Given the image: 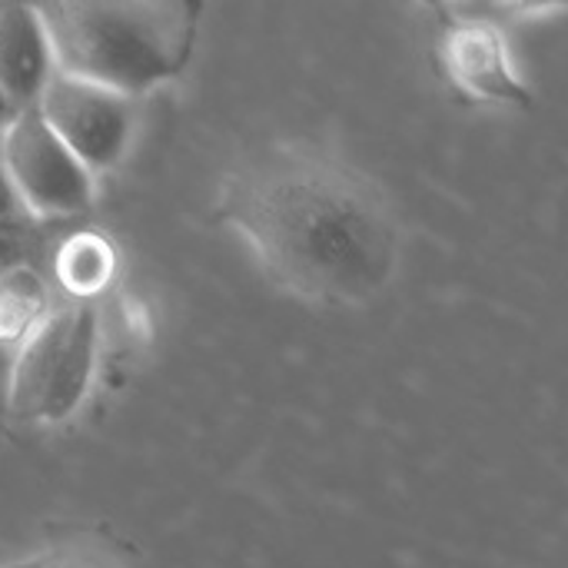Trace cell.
<instances>
[{"instance_id":"1","label":"cell","mask_w":568,"mask_h":568,"mask_svg":"<svg viewBox=\"0 0 568 568\" xmlns=\"http://www.w3.org/2000/svg\"><path fill=\"white\" fill-rule=\"evenodd\" d=\"M220 216L273 286L313 306H363L399 270V223L386 196L323 150H256L223 176Z\"/></svg>"},{"instance_id":"2","label":"cell","mask_w":568,"mask_h":568,"mask_svg":"<svg viewBox=\"0 0 568 568\" xmlns=\"http://www.w3.org/2000/svg\"><path fill=\"white\" fill-rule=\"evenodd\" d=\"M37 13L57 73L130 100L180 77L200 30V7L186 0H63Z\"/></svg>"},{"instance_id":"3","label":"cell","mask_w":568,"mask_h":568,"mask_svg":"<svg viewBox=\"0 0 568 568\" xmlns=\"http://www.w3.org/2000/svg\"><path fill=\"white\" fill-rule=\"evenodd\" d=\"M97 310L60 303L20 343L10 366L7 413L23 423H67L87 399L97 366Z\"/></svg>"},{"instance_id":"4","label":"cell","mask_w":568,"mask_h":568,"mask_svg":"<svg viewBox=\"0 0 568 568\" xmlns=\"http://www.w3.org/2000/svg\"><path fill=\"white\" fill-rule=\"evenodd\" d=\"M0 166L27 216L67 220L93 206V176L33 110H20L3 130Z\"/></svg>"},{"instance_id":"5","label":"cell","mask_w":568,"mask_h":568,"mask_svg":"<svg viewBox=\"0 0 568 568\" xmlns=\"http://www.w3.org/2000/svg\"><path fill=\"white\" fill-rule=\"evenodd\" d=\"M37 113L90 176L116 166L133 136L130 97L63 73L50 77L37 100Z\"/></svg>"},{"instance_id":"6","label":"cell","mask_w":568,"mask_h":568,"mask_svg":"<svg viewBox=\"0 0 568 568\" xmlns=\"http://www.w3.org/2000/svg\"><path fill=\"white\" fill-rule=\"evenodd\" d=\"M459 17L446 23L439 37V60L456 90L506 106H532L529 87L519 80L503 30L486 17Z\"/></svg>"},{"instance_id":"7","label":"cell","mask_w":568,"mask_h":568,"mask_svg":"<svg viewBox=\"0 0 568 568\" xmlns=\"http://www.w3.org/2000/svg\"><path fill=\"white\" fill-rule=\"evenodd\" d=\"M53 53L37 7H0V90L17 110H33L53 77Z\"/></svg>"},{"instance_id":"8","label":"cell","mask_w":568,"mask_h":568,"mask_svg":"<svg viewBox=\"0 0 568 568\" xmlns=\"http://www.w3.org/2000/svg\"><path fill=\"white\" fill-rule=\"evenodd\" d=\"M53 276L70 303H90L106 293L116 276V250L100 233H73L60 243L53 256Z\"/></svg>"},{"instance_id":"9","label":"cell","mask_w":568,"mask_h":568,"mask_svg":"<svg viewBox=\"0 0 568 568\" xmlns=\"http://www.w3.org/2000/svg\"><path fill=\"white\" fill-rule=\"evenodd\" d=\"M47 313H50L47 283L33 266L0 280V346L20 349V343L40 326Z\"/></svg>"},{"instance_id":"10","label":"cell","mask_w":568,"mask_h":568,"mask_svg":"<svg viewBox=\"0 0 568 568\" xmlns=\"http://www.w3.org/2000/svg\"><path fill=\"white\" fill-rule=\"evenodd\" d=\"M37 253V233L27 220V213L0 220V280L27 270Z\"/></svg>"},{"instance_id":"11","label":"cell","mask_w":568,"mask_h":568,"mask_svg":"<svg viewBox=\"0 0 568 568\" xmlns=\"http://www.w3.org/2000/svg\"><path fill=\"white\" fill-rule=\"evenodd\" d=\"M17 213H23V210H20L17 193H13V186H10V180H7V173H3V166H0V220L17 216Z\"/></svg>"},{"instance_id":"12","label":"cell","mask_w":568,"mask_h":568,"mask_svg":"<svg viewBox=\"0 0 568 568\" xmlns=\"http://www.w3.org/2000/svg\"><path fill=\"white\" fill-rule=\"evenodd\" d=\"M17 349L0 346V416L7 413V389H10V366H13Z\"/></svg>"},{"instance_id":"13","label":"cell","mask_w":568,"mask_h":568,"mask_svg":"<svg viewBox=\"0 0 568 568\" xmlns=\"http://www.w3.org/2000/svg\"><path fill=\"white\" fill-rule=\"evenodd\" d=\"M53 568H113V566H106L103 559H93V556H80V559H60Z\"/></svg>"},{"instance_id":"14","label":"cell","mask_w":568,"mask_h":568,"mask_svg":"<svg viewBox=\"0 0 568 568\" xmlns=\"http://www.w3.org/2000/svg\"><path fill=\"white\" fill-rule=\"evenodd\" d=\"M17 113H20V110H17V106H13V103L7 100V93L0 90V133H3V130H7V126L13 123V116H17Z\"/></svg>"}]
</instances>
